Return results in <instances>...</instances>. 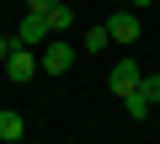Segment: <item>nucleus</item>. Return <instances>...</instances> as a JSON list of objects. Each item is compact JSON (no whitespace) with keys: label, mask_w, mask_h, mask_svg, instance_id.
Segmentation results:
<instances>
[{"label":"nucleus","mask_w":160,"mask_h":144,"mask_svg":"<svg viewBox=\"0 0 160 144\" xmlns=\"http://www.w3.org/2000/svg\"><path fill=\"white\" fill-rule=\"evenodd\" d=\"M107 43H112V37H107V27H91V32H86V43H80V48H86V53H102Z\"/></svg>","instance_id":"nucleus-8"},{"label":"nucleus","mask_w":160,"mask_h":144,"mask_svg":"<svg viewBox=\"0 0 160 144\" xmlns=\"http://www.w3.org/2000/svg\"><path fill=\"white\" fill-rule=\"evenodd\" d=\"M0 69H6V80H11V86H27V80H32V69H43V59H38V48L16 43V48H11V59L0 64Z\"/></svg>","instance_id":"nucleus-1"},{"label":"nucleus","mask_w":160,"mask_h":144,"mask_svg":"<svg viewBox=\"0 0 160 144\" xmlns=\"http://www.w3.org/2000/svg\"><path fill=\"white\" fill-rule=\"evenodd\" d=\"M22 133H27V117L11 112V107H0V144H16Z\"/></svg>","instance_id":"nucleus-6"},{"label":"nucleus","mask_w":160,"mask_h":144,"mask_svg":"<svg viewBox=\"0 0 160 144\" xmlns=\"http://www.w3.org/2000/svg\"><path fill=\"white\" fill-rule=\"evenodd\" d=\"M43 16H48V32H69V27H75V11H69V0H59V6H48Z\"/></svg>","instance_id":"nucleus-7"},{"label":"nucleus","mask_w":160,"mask_h":144,"mask_svg":"<svg viewBox=\"0 0 160 144\" xmlns=\"http://www.w3.org/2000/svg\"><path fill=\"white\" fill-rule=\"evenodd\" d=\"M123 112H128V117H144V112H149V102H144V96H139V91H133V96H128V102H123Z\"/></svg>","instance_id":"nucleus-10"},{"label":"nucleus","mask_w":160,"mask_h":144,"mask_svg":"<svg viewBox=\"0 0 160 144\" xmlns=\"http://www.w3.org/2000/svg\"><path fill=\"white\" fill-rule=\"evenodd\" d=\"M11 48H16V37H0V64L11 59Z\"/></svg>","instance_id":"nucleus-11"},{"label":"nucleus","mask_w":160,"mask_h":144,"mask_svg":"<svg viewBox=\"0 0 160 144\" xmlns=\"http://www.w3.org/2000/svg\"><path fill=\"white\" fill-rule=\"evenodd\" d=\"M139 96L155 107V102H160V75H144V80H139Z\"/></svg>","instance_id":"nucleus-9"},{"label":"nucleus","mask_w":160,"mask_h":144,"mask_svg":"<svg viewBox=\"0 0 160 144\" xmlns=\"http://www.w3.org/2000/svg\"><path fill=\"white\" fill-rule=\"evenodd\" d=\"M128 6H133V11H149V6H155V0H128Z\"/></svg>","instance_id":"nucleus-13"},{"label":"nucleus","mask_w":160,"mask_h":144,"mask_svg":"<svg viewBox=\"0 0 160 144\" xmlns=\"http://www.w3.org/2000/svg\"><path fill=\"white\" fill-rule=\"evenodd\" d=\"M16 43L43 48V43H48V16H43V11H27V16H22V27H16Z\"/></svg>","instance_id":"nucleus-5"},{"label":"nucleus","mask_w":160,"mask_h":144,"mask_svg":"<svg viewBox=\"0 0 160 144\" xmlns=\"http://www.w3.org/2000/svg\"><path fill=\"white\" fill-rule=\"evenodd\" d=\"M48 6H59V0H27V11H48Z\"/></svg>","instance_id":"nucleus-12"},{"label":"nucleus","mask_w":160,"mask_h":144,"mask_svg":"<svg viewBox=\"0 0 160 144\" xmlns=\"http://www.w3.org/2000/svg\"><path fill=\"white\" fill-rule=\"evenodd\" d=\"M102 27H107V37H112L118 48H128V43H139V32H144V22H139V11H118V16H107Z\"/></svg>","instance_id":"nucleus-3"},{"label":"nucleus","mask_w":160,"mask_h":144,"mask_svg":"<svg viewBox=\"0 0 160 144\" xmlns=\"http://www.w3.org/2000/svg\"><path fill=\"white\" fill-rule=\"evenodd\" d=\"M139 80H144V69H139L133 59H118V64H112V75H107V91H112L118 102H128V96L139 91Z\"/></svg>","instance_id":"nucleus-2"},{"label":"nucleus","mask_w":160,"mask_h":144,"mask_svg":"<svg viewBox=\"0 0 160 144\" xmlns=\"http://www.w3.org/2000/svg\"><path fill=\"white\" fill-rule=\"evenodd\" d=\"M38 59H43V69H48V75H64V69H69V64H75V48H69V43H64V37H48V43H43V53H38Z\"/></svg>","instance_id":"nucleus-4"}]
</instances>
